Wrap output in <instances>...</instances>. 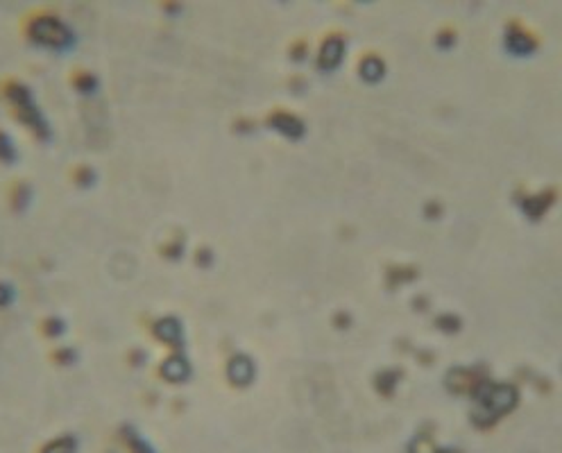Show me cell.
Segmentation results:
<instances>
[{
  "mask_svg": "<svg viewBox=\"0 0 562 453\" xmlns=\"http://www.w3.org/2000/svg\"><path fill=\"white\" fill-rule=\"evenodd\" d=\"M517 399V392L508 386H485L476 394L478 408H483V420L488 417H499L506 410H510Z\"/></svg>",
  "mask_w": 562,
  "mask_h": 453,
  "instance_id": "6da1fadb",
  "label": "cell"
},
{
  "mask_svg": "<svg viewBox=\"0 0 562 453\" xmlns=\"http://www.w3.org/2000/svg\"><path fill=\"white\" fill-rule=\"evenodd\" d=\"M32 37L34 41L50 45V48H66V45H71L73 41L71 30L57 18H39L32 26Z\"/></svg>",
  "mask_w": 562,
  "mask_h": 453,
  "instance_id": "7a4b0ae2",
  "label": "cell"
},
{
  "mask_svg": "<svg viewBox=\"0 0 562 453\" xmlns=\"http://www.w3.org/2000/svg\"><path fill=\"white\" fill-rule=\"evenodd\" d=\"M342 55H345V43H342V39H336V37L329 39L322 45V52H320V68H325V71H334V68L340 66Z\"/></svg>",
  "mask_w": 562,
  "mask_h": 453,
  "instance_id": "3957f363",
  "label": "cell"
},
{
  "mask_svg": "<svg viewBox=\"0 0 562 453\" xmlns=\"http://www.w3.org/2000/svg\"><path fill=\"white\" fill-rule=\"evenodd\" d=\"M270 125L274 127L277 132L286 134V136H291V138H300L304 134V125L293 118V116L288 113H277V116H272L270 118Z\"/></svg>",
  "mask_w": 562,
  "mask_h": 453,
  "instance_id": "277c9868",
  "label": "cell"
},
{
  "mask_svg": "<svg viewBox=\"0 0 562 453\" xmlns=\"http://www.w3.org/2000/svg\"><path fill=\"white\" fill-rule=\"evenodd\" d=\"M229 376H232V381H236L238 386H247L252 376H254V367H252V363L245 356H238L236 361H232V365H229Z\"/></svg>",
  "mask_w": 562,
  "mask_h": 453,
  "instance_id": "5b68a950",
  "label": "cell"
},
{
  "mask_svg": "<svg viewBox=\"0 0 562 453\" xmlns=\"http://www.w3.org/2000/svg\"><path fill=\"white\" fill-rule=\"evenodd\" d=\"M361 75L368 79V82H378L383 77V62L378 57H368L361 64Z\"/></svg>",
  "mask_w": 562,
  "mask_h": 453,
  "instance_id": "8992f818",
  "label": "cell"
},
{
  "mask_svg": "<svg viewBox=\"0 0 562 453\" xmlns=\"http://www.w3.org/2000/svg\"><path fill=\"white\" fill-rule=\"evenodd\" d=\"M508 50L515 52V55H529L535 50V43L533 39L524 37V34H510L508 37Z\"/></svg>",
  "mask_w": 562,
  "mask_h": 453,
  "instance_id": "52a82bcc",
  "label": "cell"
},
{
  "mask_svg": "<svg viewBox=\"0 0 562 453\" xmlns=\"http://www.w3.org/2000/svg\"><path fill=\"white\" fill-rule=\"evenodd\" d=\"M164 374L170 381H181V379L189 376V367H186L184 361H181V358H170V361L164 365Z\"/></svg>",
  "mask_w": 562,
  "mask_h": 453,
  "instance_id": "ba28073f",
  "label": "cell"
},
{
  "mask_svg": "<svg viewBox=\"0 0 562 453\" xmlns=\"http://www.w3.org/2000/svg\"><path fill=\"white\" fill-rule=\"evenodd\" d=\"M159 338H164L168 342H177L179 340V324L175 320H164L162 324H159Z\"/></svg>",
  "mask_w": 562,
  "mask_h": 453,
  "instance_id": "9c48e42d",
  "label": "cell"
},
{
  "mask_svg": "<svg viewBox=\"0 0 562 453\" xmlns=\"http://www.w3.org/2000/svg\"><path fill=\"white\" fill-rule=\"evenodd\" d=\"M73 449H75L73 440H57V442H52L43 453H73Z\"/></svg>",
  "mask_w": 562,
  "mask_h": 453,
  "instance_id": "30bf717a",
  "label": "cell"
},
{
  "mask_svg": "<svg viewBox=\"0 0 562 453\" xmlns=\"http://www.w3.org/2000/svg\"><path fill=\"white\" fill-rule=\"evenodd\" d=\"M0 159H14V150H11V143H9V138L0 134Z\"/></svg>",
  "mask_w": 562,
  "mask_h": 453,
  "instance_id": "8fae6325",
  "label": "cell"
}]
</instances>
